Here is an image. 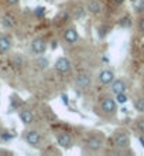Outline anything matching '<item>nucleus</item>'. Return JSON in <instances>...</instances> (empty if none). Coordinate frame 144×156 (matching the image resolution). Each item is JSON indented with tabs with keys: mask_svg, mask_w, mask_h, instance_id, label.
Returning <instances> with one entry per match:
<instances>
[{
	"mask_svg": "<svg viewBox=\"0 0 144 156\" xmlns=\"http://www.w3.org/2000/svg\"><path fill=\"white\" fill-rule=\"evenodd\" d=\"M139 27H140L141 31H144V19H141L140 23H139Z\"/></svg>",
	"mask_w": 144,
	"mask_h": 156,
	"instance_id": "24",
	"label": "nucleus"
},
{
	"mask_svg": "<svg viewBox=\"0 0 144 156\" xmlns=\"http://www.w3.org/2000/svg\"><path fill=\"white\" fill-rule=\"evenodd\" d=\"M45 50H47V43L44 38H35V40H33V43H31V51L34 54H37V55L44 54Z\"/></svg>",
	"mask_w": 144,
	"mask_h": 156,
	"instance_id": "4",
	"label": "nucleus"
},
{
	"mask_svg": "<svg viewBox=\"0 0 144 156\" xmlns=\"http://www.w3.org/2000/svg\"><path fill=\"white\" fill-rule=\"evenodd\" d=\"M116 99H117V102L119 104H126L127 102V97H126L124 92H120V94L116 95Z\"/></svg>",
	"mask_w": 144,
	"mask_h": 156,
	"instance_id": "18",
	"label": "nucleus"
},
{
	"mask_svg": "<svg viewBox=\"0 0 144 156\" xmlns=\"http://www.w3.org/2000/svg\"><path fill=\"white\" fill-rule=\"evenodd\" d=\"M40 140H41V136L38 133L37 131H30L27 132V135H25V142L31 146H37L40 144Z\"/></svg>",
	"mask_w": 144,
	"mask_h": 156,
	"instance_id": "9",
	"label": "nucleus"
},
{
	"mask_svg": "<svg viewBox=\"0 0 144 156\" xmlns=\"http://www.w3.org/2000/svg\"><path fill=\"white\" fill-rule=\"evenodd\" d=\"M34 14L37 17H42L45 14V9L41 7V6H38V7H35V10H34Z\"/></svg>",
	"mask_w": 144,
	"mask_h": 156,
	"instance_id": "19",
	"label": "nucleus"
},
{
	"mask_svg": "<svg viewBox=\"0 0 144 156\" xmlns=\"http://www.w3.org/2000/svg\"><path fill=\"white\" fill-rule=\"evenodd\" d=\"M6 2H7V4H17L20 0H6Z\"/></svg>",
	"mask_w": 144,
	"mask_h": 156,
	"instance_id": "25",
	"label": "nucleus"
},
{
	"mask_svg": "<svg viewBox=\"0 0 144 156\" xmlns=\"http://www.w3.org/2000/svg\"><path fill=\"white\" fill-rule=\"evenodd\" d=\"M134 107L139 112H144V98H137L134 101Z\"/></svg>",
	"mask_w": 144,
	"mask_h": 156,
	"instance_id": "16",
	"label": "nucleus"
},
{
	"mask_svg": "<svg viewBox=\"0 0 144 156\" xmlns=\"http://www.w3.org/2000/svg\"><path fill=\"white\" fill-rule=\"evenodd\" d=\"M113 2H115L116 4H122V3H123V2H124V0H113Z\"/></svg>",
	"mask_w": 144,
	"mask_h": 156,
	"instance_id": "26",
	"label": "nucleus"
},
{
	"mask_svg": "<svg viewBox=\"0 0 144 156\" xmlns=\"http://www.w3.org/2000/svg\"><path fill=\"white\" fill-rule=\"evenodd\" d=\"M12 48V40L6 36L0 37V53H7Z\"/></svg>",
	"mask_w": 144,
	"mask_h": 156,
	"instance_id": "14",
	"label": "nucleus"
},
{
	"mask_svg": "<svg viewBox=\"0 0 144 156\" xmlns=\"http://www.w3.org/2000/svg\"><path fill=\"white\" fill-rule=\"evenodd\" d=\"M99 81L107 85V84H112V82L115 81V74H113V71L110 70H103L99 73Z\"/></svg>",
	"mask_w": 144,
	"mask_h": 156,
	"instance_id": "7",
	"label": "nucleus"
},
{
	"mask_svg": "<svg viewBox=\"0 0 144 156\" xmlns=\"http://www.w3.org/2000/svg\"><path fill=\"white\" fill-rule=\"evenodd\" d=\"M116 108H117V104L113 98H105L102 101V109L106 114H113L116 111Z\"/></svg>",
	"mask_w": 144,
	"mask_h": 156,
	"instance_id": "6",
	"label": "nucleus"
},
{
	"mask_svg": "<svg viewBox=\"0 0 144 156\" xmlns=\"http://www.w3.org/2000/svg\"><path fill=\"white\" fill-rule=\"evenodd\" d=\"M3 24L6 26V27H13V26H14V20H13V17L4 16L3 17Z\"/></svg>",
	"mask_w": 144,
	"mask_h": 156,
	"instance_id": "17",
	"label": "nucleus"
},
{
	"mask_svg": "<svg viewBox=\"0 0 144 156\" xmlns=\"http://www.w3.org/2000/svg\"><path fill=\"white\" fill-rule=\"evenodd\" d=\"M126 91V82L123 80H115L112 82V92L113 94H120V92H124Z\"/></svg>",
	"mask_w": 144,
	"mask_h": 156,
	"instance_id": "11",
	"label": "nucleus"
},
{
	"mask_svg": "<svg viewBox=\"0 0 144 156\" xmlns=\"http://www.w3.org/2000/svg\"><path fill=\"white\" fill-rule=\"evenodd\" d=\"M137 128H139L141 132H144V118L137 119Z\"/></svg>",
	"mask_w": 144,
	"mask_h": 156,
	"instance_id": "21",
	"label": "nucleus"
},
{
	"mask_svg": "<svg viewBox=\"0 0 144 156\" xmlns=\"http://www.w3.org/2000/svg\"><path fill=\"white\" fill-rule=\"evenodd\" d=\"M120 26H122V27H129V26H130V19H129V17H124L123 20L120 21Z\"/></svg>",
	"mask_w": 144,
	"mask_h": 156,
	"instance_id": "22",
	"label": "nucleus"
},
{
	"mask_svg": "<svg viewBox=\"0 0 144 156\" xmlns=\"http://www.w3.org/2000/svg\"><path fill=\"white\" fill-rule=\"evenodd\" d=\"M64 38H65V41L68 43V44H74V43H76L79 38L78 36V31L75 29H68L65 31V34H64Z\"/></svg>",
	"mask_w": 144,
	"mask_h": 156,
	"instance_id": "10",
	"label": "nucleus"
},
{
	"mask_svg": "<svg viewBox=\"0 0 144 156\" xmlns=\"http://www.w3.org/2000/svg\"><path fill=\"white\" fill-rule=\"evenodd\" d=\"M72 68V64L66 57H59L55 61V70L59 73V74H68Z\"/></svg>",
	"mask_w": 144,
	"mask_h": 156,
	"instance_id": "1",
	"label": "nucleus"
},
{
	"mask_svg": "<svg viewBox=\"0 0 144 156\" xmlns=\"http://www.w3.org/2000/svg\"><path fill=\"white\" fill-rule=\"evenodd\" d=\"M75 82H76V85H78L81 90H88V88L91 87V84H92L91 75L88 74V73H79V74L76 75Z\"/></svg>",
	"mask_w": 144,
	"mask_h": 156,
	"instance_id": "3",
	"label": "nucleus"
},
{
	"mask_svg": "<svg viewBox=\"0 0 144 156\" xmlns=\"http://www.w3.org/2000/svg\"><path fill=\"white\" fill-rule=\"evenodd\" d=\"M20 119H21V122L24 123V125H30V123L34 121V115H33V112L28 111V109H23V111H20Z\"/></svg>",
	"mask_w": 144,
	"mask_h": 156,
	"instance_id": "13",
	"label": "nucleus"
},
{
	"mask_svg": "<svg viewBox=\"0 0 144 156\" xmlns=\"http://www.w3.org/2000/svg\"><path fill=\"white\" fill-rule=\"evenodd\" d=\"M139 140H140V144H141V146H143V148H144V138H140V139H139Z\"/></svg>",
	"mask_w": 144,
	"mask_h": 156,
	"instance_id": "27",
	"label": "nucleus"
},
{
	"mask_svg": "<svg viewBox=\"0 0 144 156\" xmlns=\"http://www.w3.org/2000/svg\"><path fill=\"white\" fill-rule=\"evenodd\" d=\"M35 66L40 68V70H45V68H48V66H49V62H48V60L47 58H38L37 61H35Z\"/></svg>",
	"mask_w": 144,
	"mask_h": 156,
	"instance_id": "15",
	"label": "nucleus"
},
{
	"mask_svg": "<svg viewBox=\"0 0 144 156\" xmlns=\"http://www.w3.org/2000/svg\"><path fill=\"white\" fill-rule=\"evenodd\" d=\"M61 98H62V102L65 104V105H68V102H69V101H68V95H66V94H62Z\"/></svg>",
	"mask_w": 144,
	"mask_h": 156,
	"instance_id": "23",
	"label": "nucleus"
},
{
	"mask_svg": "<svg viewBox=\"0 0 144 156\" xmlns=\"http://www.w3.org/2000/svg\"><path fill=\"white\" fill-rule=\"evenodd\" d=\"M86 10L89 13H92V14H99L102 12V6H100L98 0H89L86 4Z\"/></svg>",
	"mask_w": 144,
	"mask_h": 156,
	"instance_id": "12",
	"label": "nucleus"
},
{
	"mask_svg": "<svg viewBox=\"0 0 144 156\" xmlns=\"http://www.w3.org/2000/svg\"><path fill=\"white\" fill-rule=\"evenodd\" d=\"M85 145L89 149H92V151H99V149L102 148V139L98 138V136H89L85 140Z\"/></svg>",
	"mask_w": 144,
	"mask_h": 156,
	"instance_id": "8",
	"label": "nucleus"
},
{
	"mask_svg": "<svg viewBox=\"0 0 144 156\" xmlns=\"http://www.w3.org/2000/svg\"><path fill=\"white\" fill-rule=\"evenodd\" d=\"M136 10L137 12H143L144 10V0H137L136 2Z\"/></svg>",
	"mask_w": 144,
	"mask_h": 156,
	"instance_id": "20",
	"label": "nucleus"
},
{
	"mask_svg": "<svg viewBox=\"0 0 144 156\" xmlns=\"http://www.w3.org/2000/svg\"><path fill=\"white\" fill-rule=\"evenodd\" d=\"M57 144L61 146V148L69 149L72 146V139L68 133H58L57 135Z\"/></svg>",
	"mask_w": 144,
	"mask_h": 156,
	"instance_id": "5",
	"label": "nucleus"
},
{
	"mask_svg": "<svg viewBox=\"0 0 144 156\" xmlns=\"http://www.w3.org/2000/svg\"><path fill=\"white\" fill-rule=\"evenodd\" d=\"M115 145L120 149H126L130 145V136L127 135V132H117L115 135Z\"/></svg>",
	"mask_w": 144,
	"mask_h": 156,
	"instance_id": "2",
	"label": "nucleus"
}]
</instances>
